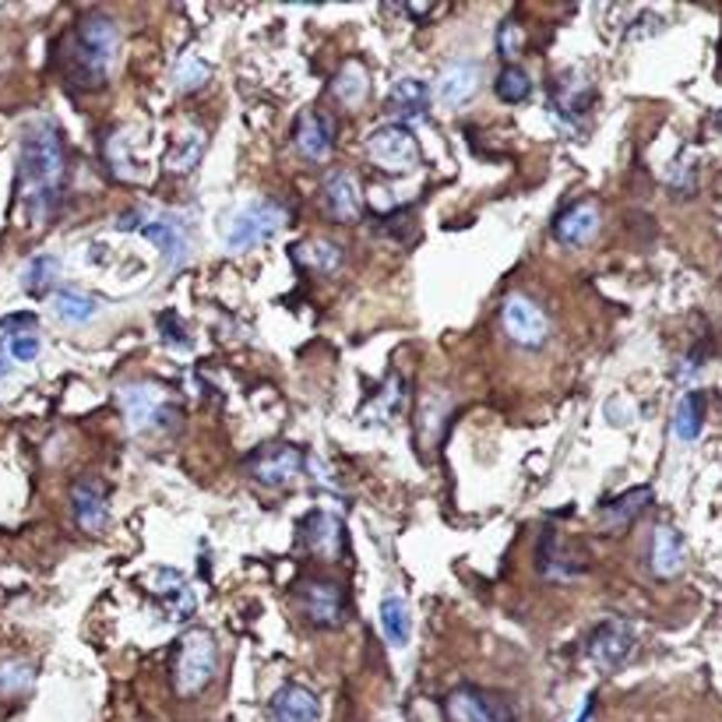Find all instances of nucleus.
<instances>
[{
	"label": "nucleus",
	"mask_w": 722,
	"mask_h": 722,
	"mask_svg": "<svg viewBox=\"0 0 722 722\" xmlns=\"http://www.w3.org/2000/svg\"><path fill=\"white\" fill-rule=\"evenodd\" d=\"M293 254H297V261H300L303 268H311V272H318V275L339 272L342 261H345V251H342L339 243H332V240H307V243H297Z\"/></svg>",
	"instance_id": "obj_25"
},
{
	"label": "nucleus",
	"mask_w": 722,
	"mask_h": 722,
	"mask_svg": "<svg viewBox=\"0 0 722 722\" xmlns=\"http://www.w3.org/2000/svg\"><path fill=\"white\" fill-rule=\"evenodd\" d=\"M480 78H483V68L477 64V60H455V64H448L441 71L433 96H438L441 107L459 110V107H465V102L480 92Z\"/></svg>",
	"instance_id": "obj_16"
},
{
	"label": "nucleus",
	"mask_w": 722,
	"mask_h": 722,
	"mask_svg": "<svg viewBox=\"0 0 722 722\" xmlns=\"http://www.w3.org/2000/svg\"><path fill=\"white\" fill-rule=\"evenodd\" d=\"M285 225V209L272 198H258L230 219V230H225V243L230 251H254L264 240H272Z\"/></svg>",
	"instance_id": "obj_4"
},
{
	"label": "nucleus",
	"mask_w": 722,
	"mask_h": 722,
	"mask_svg": "<svg viewBox=\"0 0 722 722\" xmlns=\"http://www.w3.org/2000/svg\"><path fill=\"white\" fill-rule=\"evenodd\" d=\"M332 92L339 102H345V107H360V102L367 99L370 92V74L367 68L360 64V60H345V64L339 68L335 81H332Z\"/></svg>",
	"instance_id": "obj_28"
},
{
	"label": "nucleus",
	"mask_w": 722,
	"mask_h": 722,
	"mask_svg": "<svg viewBox=\"0 0 722 722\" xmlns=\"http://www.w3.org/2000/svg\"><path fill=\"white\" fill-rule=\"evenodd\" d=\"M219 673V645L212 631L204 628H191L188 634L177 642V655H173V688L180 698L201 694L212 684Z\"/></svg>",
	"instance_id": "obj_3"
},
{
	"label": "nucleus",
	"mask_w": 722,
	"mask_h": 722,
	"mask_svg": "<svg viewBox=\"0 0 722 722\" xmlns=\"http://www.w3.org/2000/svg\"><path fill=\"white\" fill-rule=\"evenodd\" d=\"M303 465H307V459L297 444H264L247 459V472H251L261 487H272V490L297 483Z\"/></svg>",
	"instance_id": "obj_8"
},
{
	"label": "nucleus",
	"mask_w": 722,
	"mask_h": 722,
	"mask_svg": "<svg viewBox=\"0 0 722 722\" xmlns=\"http://www.w3.org/2000/svg\"><path fill=\"white\" fill-rule=\"evenodd\" d=\"M300 543L307 553L324 556V561H339L345 553V525L332 511H311L300 522Z\"/></svg>",
	"instance_id": "obj_13"
},
{
	"label": "nucleus",
	"mask_w": 722,
	"mask_h": 722,
	"mask_svg": "<svg viewBox=\"0 0 722 722\" xmlns=\"http://www.w3.org/2000/svg\"><path fill=\"white\" fill-rule=\"evenodd\" d=\"M0 328H36V318L32 314H11V318H0Z\"/></svg>",
	"instance_id": "obj_37"
},
{
	"label": "nucleus",
	"mask_w": 722,
	"mask_h": 722,
	"mask_svg": "<svg viewBox=\"0 0 722 722\" xmlns=\"http://www.w3.org/2000/svg\"><path fill=\"white\" fill-rule=\"evenodd\" d=\"M367 159L384 173H409L420 167L417 138L405 123H384L367 138Z\"/></svg>",
	"instance_id": "obj_6"
},
{
	"label": "nucleus",
	"mask_w": 722,
	"mask_h": 722,
	"mask_svg": "<svg viewBox=\"0 0 722 722\" xmlns=\"http://www.w3.org/2000/svg\"><path fill=\"white\" fill-rule=\"evenodd\" d=\"M162 405H167V391L152 381H134V384L120 388V409L131 430H144L149 423H159Z\"/></svg>",
	"instance_id": "obj_15"
},
{
	"label": "nucleus",
	"mask_w": 722,
	"mask_h": 722,
	"mask_svg": "<svg viewBox=\"0 0 722 722\" xmlns=\"http://www.w3.org/2000/svg\"><path fill=\"white\" fill-rule=\"evenodd\" d=\"M209 74H212V68L204 64L198 53H183L180 64H177V71H173V81H177L180 92H194V89L204 86V81H209Z\"/></svg>",
	"instance_id": "obj_32"
},
{
	"label": "nucleus",
	"mask_w": 722,
	"mask_h": 722,
	"mask_svg": "<svg viewBox=\"0 0 722 722\" xmlns=\"http://www.w3.org/2000/svg\"><path fill=\"white\" fill-rule=\"evenodd\" d=\"M300 603L314 628H339L345 621V592L332 578H303Z\"/></svg>",
	"instance_id": "obj_10"
},
{
	"label": "nucleus",
	"mask_w": 722,
	"mask_h": 722,
	"mask_svg": "<svg viewBox=\"0 0 722 722\" xmlns=\"http://www.w3.org/2000/svg\"><path fill=\"white\" fill-rule=\"evenodd\" d=\"M444 719L448 722H519L514 705L504 694L472 688V684H462L444 698Z\"/></svg>",
	"instance_id": "obj_5"
},
{
	"label": "nucleus",
	"mask_w": 722,
	"mask_h": 722,
	"mask_svg": "<svg viewBox=\"0 0 722 722\" xmlns=\"http://www.w3.org/2000/svg\"><path fill=\"white\" fill-rule=\"evenodd\" d=\"M493 96H498L501 102H508V107H519V102H525V99L532 96V78H529V71H522L519 64L501 68V74L493 78Z\"/></svg>",
	"instance_id": "obj_30"
},
{
	"label": "nucleus",
	"mask_w": 722,
	"mask_h": 722,
	"mask_svg": "<svg viewBox=\"0 0 722 722\" xmlns=\"http://www.w3.org/2000/svg\"><path fill=\"white\" fill-rule=\"evenodd\" d=\"M68 191V152L64 138L50 120H36L18 144V198L36 225L57 215Z\"/></svg>",
	"instance_id": "obj_1"
},
{
	"label": "nucleus",
	"mask_w": 722,
	"mask_h": 722,
	"mask_svg": "<svg viewBox=\"0 0 722 722\" xmlns=\"http://www.w3.org/2000/svg\"><path fill=\"white\" fill-rule=\"evenodd\" d=\"M600 209L592 201H571L568 209L553 219V240L568 251H582L600 237Z\"/></svg>",
	"instance_id": "obj_14"
},
{
	"label": "nucleus",
	"mask_w": 722,
	"mask_h": 722,
	"mask_svg": "<svg viewBox=\"0 0 722 722\" xmlns=\"http://www.w3.org/2000/svg\"><path fill=\"white\" fill-rule=\"evenodd\" d=\"M120 53V29L107 11H86L74 22L64 50H60V71L68 86L81 92L107 89Z\"/></svg>",
	"instance_id": "obj_2"
},
{
	"label": "nucleus",
	"mask_w": 722,
	"mask_h": 722,
	"mask_svg": "<svg viewBox=\"0 0 722 722\" xmlns=\"http://www.w3.org/2000/svg\"><path fill=\"white\" fill-rule=\"evenodd\" d=\"M535 571H540L543 578H550V582H571V578L585 574L589 564H585L582 553L568 546V540L561 532L546 529L540 535V543H535Z\"/></svg>",
	"instance_id": "obj_12"
},
{
	"label": "nucleus",
	"mask_w": 722,
	"mask_h": 722,
	"mask_svg": "<svg viewBox=\"0 0 722 722\" xmlns=\"http://www.w3.org/2000/svg\"><path fill=\"white\" fill-rule=\"evenodd\" d=\"M498 50L508 60H514V57L522 53V29H519V22H514V18H508V22L498 29Z\"/></svg>",
	"instance_id": "obj_34"
},
{
	"label": "nucleus",
	"mask_w": 722,
	"mask_h": 722,
	"mask_svg": "<svg viewBox=\"0 0 722 722\" xmlns=\"http://www.w3.org/2000/svg\"><path fill=\"white\" fill-rule=\"evenodd\" d=\"M141 233L149 237L162 258H167V268L170 272H180L183 264L191 258V247H188V230H183V222L177 215H162V219H144L141 222Z\"/></svg>",
	"instance_id": "obj_17"
},
{
	"label": "nucleus",
	"mask_w": 722,
	"mask_h": 722,
	"mask_svg": "<svg viewBox=\"0 0 722 722\" xmlns=\"http://www.w3.org/2000/svg\"><path fill=\"white\" fill-rule=\"evenodd\" d=\"M71 504H74V519L86 532H99L102 525L110 522V511H107V493H102L99 480H78L71 490Z\"/></svg>",
	"instance_id": "obj_22"
},
{
	"label": "nucleus",
	"mask_w": 722,
	"mask_h": 722,
	"mask_svg": "<svg viewBox=\"0 0 722 722\" xmlns=\"http://www.w3.org/2000/svg\"><path fill=\"white\" fill-rule=\"evenodd\" d=\"M649 504H652V490L649 487H634V490L621 493V498H613V501L603 504V529L606 532H624Z\"/></svg>",
	"instance_id": "obj_24"
},
{
	"label": "nucleus",
	"mask_w": 722,
	"mask_h": 722,
	"mask_svg": "<svg viewBox=\"0 0 722 722\" xmlns=\"http://www.w3.org/2000/svg\"><path fill=\"white\" fill-rule=\"evenodd\" d=\"M53 275H57V258H50V254H39V258H32V261H29V268H26L22 282H26L29 293H43L47 282H53Z\"/></svg>",
	"instance_id": "obj_33"
},
{
	"label": "nucleus",
	"mask_w": 722,
	"mask_h": 722,
	"mask_svg": "<svg viewBox=\"0 0 722 722\" xmlns=\"http://www.w3.org/2000/svg\"><path fill=\"white\" fill-rule=\"evenodd\" d=\"M53 307H57V318L64 324H89L99 314V303L89 293H78V289H57L53 293Z\"/></svg>",
	"instance_id": "obj_29"
},
{
	"label": "nucleus",
	"mask_w": 722,
	"mask_h": 722,
	"mask_svg": "<svg viewBox=\"0 0 722 722\" xmlns=\"http://www.w3.org/2000/svg\"><path fill=\"white\" fill-rule=\"evenodd\" d=\"M384 107L402 120H417L430 110V86L420 78H399L395 86H391Z\"/></svg>",
	"instance_id": "obj_23"
},
{
	"label": "nucleus",
	"mask_w": 722,
	"mask_h": 722,
	"mask_svg": "<svg viewBox=\"0 0 722 722\" xmlns=\"http://www.w3.org/2000/svg\"><path fill=\"white\" fill-rule=\"evenodd\" d=\"M204 156V134L198 128H191L188 134H183L173 149L167 152V170L170 173H191L198 162Z\"/></svg>",
	"instance_id": "obj_31"
},
{
	"label": "nucleus",
	"mask_w": 722,
	"mask_h": 722,
	"mask_svg": "<svg viewBox=\"0 0 722 722\" xmlns=\"http://www.w3.org/2000/svg\"><path fill=\"white\" fill-rule=\"evenodd\" d=\"M592 102H595V89L589 86V78L582 71L553 74V81H550V110H553L556 120L582 123L585 113L592 110Z\"/></svg>",
	"instance_id": "obj_11"
},
{
	"label": "nucleus",
	"mask_w": 722,
	"mask_h": 722,
	"mask_svg": "<svg viewBox=\"0 0 722 722\" xmlns=\"http://www.w3.org/2000/svg\"><path fill=\"white\" fill-rule=\"evenodd\" d=\"M159 332H167L173 345H188V332H183V328H180V321H177V314H173V311L159 314Z\"/></svg>",
	"instance_id": "obj_36"
},
{
	"label": "nucleus",
	"mask_w": 722,
	"mask_h": 722,
	"mask_svg": "<svg viewBox=\"0 0 722 722\" xmlns=\"http://www.w3.org/2000/svg\"><path fill=\"white\" fill-rule=\"evenodd\" d=\"M592 705H595V694H592V698L585 701V712L578 715V722H592Z\"/></svg>",
	"instance_id": "obj_38"
},
{
	"label": "nucleus",
	"mask_w": 722,
	"mask_h": 722,
	"mask_svg": "<svg viewBox=\"0 0 722 722\" xmlns=\"http://www.w3.org/2000/svg\"><path fill=\"white\" fill-rule=\"evenodd\" d=\"M381 631L388 638L391 649H405L409 645V634H412V616L402 595H388L381 603Z\"/></svg>",
	"instance_id": "obj_26"
},
{
	"label": "nucleus",
	"mask_w": 722,
	"mask_h": 722,
	"mask_svg": "<svg viewBox=\"0 0 722 722\" xmlns=\"http://www.w3.org/2000/svg\"><path fill=\"white\" fill-rule=\"evenodd\" d=\"M638 649V638H634V628L628 621H621V616H606V621H600L589 638H585V655L592 659L600 670H621L628 659L634 655Z\"/></svg>",
	"instance_id": "obj_7"
},
{
	"label": "nucleus",
	"mask_w": 722,
	"mask_h": 722,
	"mask_svg": "<svg viewBox=\"0 0 722 722\" xmlns=\"http://www.w3.org/2000/svg\"><path fill=\"white\" fill-rule=\"evenodd\" d=\"M268 715H272V722H321V701L311 688L289 680L272 694Z\"/></svg>",
	"instance_id": "obj_18"
},
{
	"label": "nucleus",
	"mask_w": 722,
	"mask_h": 722,
	"mask_svg": "<svg viewBox=\"0 0 722 722\" xmlns=\"http://www.w3.org/2000/svg\"><path fill=\"white\" fill-rule=\"evenodd\" d=\"M324 209L335 222H353L363 209V194L353 173H332L324 180Z\"/></svg>",
	"instance_id": "obj_21"
},
{
	"label": "nucleus",
	"mask_w": 722,
	"mask_h": 722,
	"mask_svg": "<svg viewBox=\"0 0 722 722\" xmlns=\"http://www.w3.org/2000/svg\"><path fill=\"white\" fill-rule=\"evenodd\" d=\"M705 395L701 391H688L684 399L676 402V412H673V433L684 444L698 441V433H701V423H705Z\"/></svg>",
	"instance_id": "obj_27"
},
{
	"label": "nucleus",
	"mask_w": 722,
	"mask_h": 722,
	"mask_svg": "<svg viewBox=\"0 0 722 722\" xmlns=\"http://www.w3.org/2000/svg\"><path fill=\"white\" fill-rule=\"evenodd\" d=\"M688 564V553H684V540L673 525H659L652 532V546H649V568L655 578H676Z\"/></svg>",
	"instance_id": "obj_20"
},
{
	"label": "nucleus",
	"mask_w": 722,
	"mask_h": 722,
	"mask_svg": "<svg viewBox=\"0 0 722 722\" xmlns=\"http://www.w3.org/2000/svg\"><path fill=\"white\" fill-rule=\"evenodd\" d=\"M293 141H297V152L311 162H324L335 149V128L328 123L318 110L303 113L297 120V131H293Z\"/></svg>",
	"instance_id": "obj_19"
},
{
	"label": "nucleus",
	"mask_w": 722,
	"mask_h": 722,
	"mask_svg": "<svg viewBox=\"0 0 722 722\" xmlns=\"http://www.w3.org/2000/svg\"><path fill=\"white\" fill-rule=\"evenodd\" d=\"M501 321H504V332L511 342H519L525 349H540L550 335V321L540 311V303L522 297V293H511L501 307Z\"/></svg>",
	"instance_id": "obj_9"
},
{
	"label": "nucleus",
	"mask_w": 722,
	"mask_h": 722,
	"mask_svg": "<svg viewBox=\"0 0 722 722\" xmlns=\"http://www.w3.org/2000/svg\"><path fill=\"white\" fill-rule=\"evenodd\" d=\"M8 349H11V357H14V360L29 363V360H36V357H39V349H43V345H39V339H36V335H29V332H26V335H8Z\"/></svg>",
	"instance_id": "obj_35"
}]
</instances>
